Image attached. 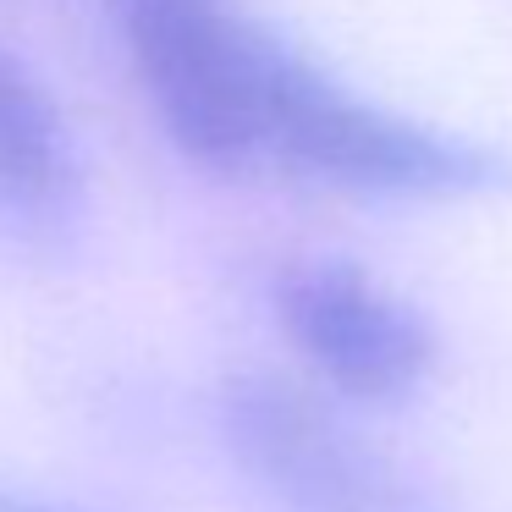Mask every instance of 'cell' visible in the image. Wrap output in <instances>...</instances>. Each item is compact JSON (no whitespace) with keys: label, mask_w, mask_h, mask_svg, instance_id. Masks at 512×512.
<instances>
[{"label":"cell","mask_w":512,"mask_h":512,"mask_svg":"<svg viewBox=\"0 0 512 512\" xmlns=\"http://www.w3.org/2000/svg\"><path fill=\"white\" fill-rule=\"evenodd\" d=\"M127 56L160 127L188 160L243 171L265 160V67L276 39L226 0H116Z\"/></svg>","instance_id":"6da1fadb"},{"label":"cell","mask_w":512,"mask_h":512,"mask_svg":"<svg viewBox=\"0 0 512 512\" xmlns=\"http://www.w3.org/2000/svg\"><path fill=\"white\" fill-rule=\"evenodd\" d=\"M265 160L375 193H468L485 188L496 171L485 149L336 89L281 45L265 67Z\"/></svg>","instance_id":"7a4b0ae2"},{"label":"cell","mask_w":512,"mask_h":512,"mask_svg":"<svg viewBox=\"0 0 512 512\" xmlns=\"http://www.w3.org/2000/svg\"><path fill=\"white\" fill-rule=\"evenodd\" d=\"M276 320L314 375L364 402L408 397L435 364V336L419 309L342 259L292 265L276 287Z\"/></svg>","instance_id":"3957f363"},{"label":"cell","mask_w":512,"mask_h":512,"mask_svg":"<svg viewBox=\"0 0 512 512\" xmlns=\"http://www.w3.org/2000/svg\"><path fill=\"white\" fill-rule=\"evenodd\" d=\"M221 408L237 457L303 512H386V485L303 391L243 375L226 386Z\"/></svg>","instance_id":"277c9868"},{"label":"cell","mask_w":512,"mask_h":512,"mask_svg":"<svg viewBox=\"0 0 512 512\" xmlns=\"http://www.w3.org/2000/svg\"><path fill=\"white\" fill-rule=\"evenodd\" d=\"M78 166H72L67 122L39 89V78L0 45V210L50 215L72 199Z\"/></svg>","instance_id":"5b68a950"},{"label":"cell","mask_w":512,"mask_h":512,"mask_svg":"<svg viewBox=\"0 0 512 512\" xmlns=\"http://www.w3.org/2000/svg\"><path fill=\"white\" fill-rule=\"evenodd\" d=\"M0 512H72L50 496H34V490H17L12 479H0Z\"/></svg>","instance_id":"8992f818"}]
</instances>
